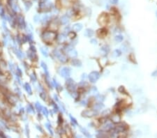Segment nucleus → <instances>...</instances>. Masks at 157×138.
<instances>
[{
    "label": "nucleus",
    "mask_w": 157,
    "mask_h": 138,
    "mask_svg": "<svg viewBox=\"0 0 157 138\" xmlns=\"http://www.w3.org/2000/svg\"><path fill=\"white\" fill-rule=\"evenodd\" d=\"M97 114H98V112L94 110H88L84 111L82 113V116L85 117H92L94 116H96Z\"/></svg>",
    "instance_id": "obj_5"
},
{
    "label": "nucleus",
    "mask_w": 157,
    "mask_h": 138,
    "mask_svg": "<svg viewBox=\"0 0 157 138\" xmlns=\"http://www.w3.org/2000/svg\"><path fill=\"white\" fill-rule=\"evenodd\" d=\"M41 52L43 53V55L44 56H46V57H48V52L46 50H44V49H41Z\"/></svg>",
    "instance_id": "obj_27"
},
{
    "label": "nucleus",
    "mask_w": 157,
    "mask_h": 138,
    "mask_svg": "<svg viewBox=\"0 0 157 138\" xmlns=\"http://www.w3.org/2000/svg\"><path fill=\"white\" fill-rule=\"evenodd\" d=\"M41 66H42V67L43 68V69H44V71L46 72V75H47V76L48 77V75H49V73H48V67H47V66H46V64H44L43 62L41 63Z\"/></svg>",
    "instance_id": "obj_20"
},
{
    "label": "nucleus",
    "mask_w": 157,
    "mask_h": 138,
    "mask_svg": "<svg viewBox=\"0 0 157 138\" xmlns=\"http://www.w3.org/2000/svg\"><path fill=\"white\" fill-rule=\"evenodd\" d=\"M127 129V128L126 126H124L123 124L122 125H119V126H117L115 128V133H123Z\"/></svg>",
    "instance_id": "obj_7"
},
{
    "label": "nucleus",
    "mask_w": 157,
    "mask_h": 138,
    "mask_svg": "<svg viewBox=\"0 0 157 138\" xmlns=\"http://www.w3.org/2000/svg\"><path fill=\"white\" fill-rule=\"evenodd\" d=\"M103 106H104L103 105V104L101 103L96 104L95 106H94V110L96 111L99 110H101V109H102L103 108Z\"/></svg>",
    "instance_id": "obj_18"
},
{
    "label": "nucleus",
    "mask_w": 157,
    "mask_h": 138,
    "mask_svg": "<svg viewBox=\"0 0 157 138\" xmlns=\"http://www.w3.org/2000/svg\"><path fill=\"white\" fill-rule=\"evenodd\" d=\"M42 111H43V114L46 115V117H48V110H47V108H43V109H42Z\"/></svg>",
    "instance_id": "obj_24"
},
{
    "label": "nucleus",
    "mask_w": 157,
    "mask_h": 138,
    "mask_svg": "<svg viewBox=\"0 0 157 138\" xmlns=\"http://www.w3.org/2000/svg\"><path fill=\"white\" fill-rule=\"evenodd\" d=\"M94 31L91 29H87L85 30V32H84V36L87 37H91L94 35Z\"/></svg>",
    "instance_id": "obj_12"
},
{
    "label": "nucleus",
    "mask_w": 157,
    "mask_h": 138,
    "mask_svg": "<svg viewBox=\"0 0 157 138\" xmlns=\"http://www.w3.org/2000/svg\"><path fill=\"white\" fill-rule=\"evenodd\" d=\"M70 119H71L72 123H73V124H75V125H77V121H76V119H75V118L72 117V116H70Z\"/></svg>",
    "instance_id": "obj_26"
},
{
    "label": "nucleus",
    "mask_w": 157,
    "mask_h": 138,
    "mask_svg": "<svg viewBox=\"0 0 157 138\" xmlns=\"http://www.w3.org/2000/svg\"><path fill=\"white\" fill-rule=\"evenodd\" d=\"M36 108H37V110L39 111V112L42 110V109H43V107L41 106V105L39 103H37V104H36Z\"/></svg>",
    "instance_id": "obj_23"
},
{
    "label": "nucleus",
    "mask_w": 157,
    "mask_h": 138,
    "mask_svg": "<svg viewBox=\"0 0 157 138\" xmlns=\"http://www.w3.org/2000/svg\"><path fill=\"white\" fill-rule=\"evenodd\" d=\"M68 54H69V55L71 56V57H76L77 56V51L74 50V49H72V50L69 51V52H68Z\"/></svg>",
    "instance_id": "obj_15"
},
{
    "label": "nucleus",
    "mask_w": 157,
    "mask_h": 138,
    "mask_svg": "<svg viewBox=\"0 0 157 138\" xmlns=\"http://www.w3.org/2000/svg\"><path fill=\"white\" fill-rule=\"evenodd\" d=\"M72 29H73V32H80V31H81V29H82V24H80V23L75 24V25L73 26V28H72Z\"/></svg>",
    "instance_id": "obj_9"
},
{
    "label": "nucleus",
    "mask_w": 157,
    "mask_h": 138,
    "mask_svg": "<svg viewBox=\"0 0 157 138\" xmlns=\"http://www.w3.org/2000/svg\"><path fill=\"white\" fill-rule=\"evenodd\" d=\"M72 64H73L74 66L80 67L82 66V62H80V60L78 59H73V61H72Z\"/></svg>",
    "instance_id": "obj_14"
},
{
    "label": "nucleus",
    "mask_w": 157,
    "mask_h": 138,
    "mask_svg": "<svg viewBox=\"0 0 157 138\" xmlns=\"http://www.w3.org/2000/svg\"><path fill=\"white\" fill-rule=\"evenodd\" d=\"M112 128V123L108 122V123H106V124L103 126V130L104 131H109L111 130Z\"/></svg>",
    "instance_id": "obj_11"
},
{
    "label": "nucleus",
    "mask_w": 157,
    "mask_h": 138,
    "mask_svg": "<svg viewBox=\"0 0 157 138\" xmlns=\"http://www.w3.org/2000/svg\"><path fill=\"white\" fill-rule=\"evenodd\" d=\"M107 33H108L107 29H105L104 28H103V29H101L98 30L97 34H98V36L100 37V38H104V37L107 35Z\"/></svg>",
    "instance_id": "obj_8"
},
{
    "label": "nucleus",
    "mask_w": 157,
    "mask_h": 138,
    "mask_svg": "<svg viewBox=\"0 0 157 138\" xmlns=\"http://www.w3.org/2000/svg\"><path fill=\"white\" fill-rule=\"evenodd\" d=\"M46 128L48 129V131H50V133H51V134H53L52 133V128H51V125L50 124H46Z\"/></svg>",
    "instance_id": "obj_25"
},
{
    "label": "nucleus",
    "mask_w": 157,
    "mask_h": 138,
    "mask_svg": "<svg viewBox=\"0 0 157 138\" xmlns=\"http://www.w3.org/2000/svg\"><path fill=\"white\" fill-rule=\"evenodd\" d=\"M61 75L64 78H68L71 75V71L67 67H64L61 71Z\"/></svg>",
    "instance_id": "obj_6"
},
{
    "label": "nucleus",
    "mask_w": 157,
    "mask_h": 138,
    "mask_svg": "<svg viewBox=\"0 0 157 138\" xmlns=\"http://www.w3.org/2000/svg\"><path fill=\"white\" fill-rule=\"evenodd\" d=\"M25 89H26V90H27V91L30 94H32V89H31V87H30V85H28V84H26L25 85Z\"/></svg>",
    "instance_id": "obj_22"
},
{
    "label": "nucleus",
    "mask_w": 157,
    "mask_h": 138,
    "mask_svg": "<svg viewBox=\"0 0 157 138\" xmlns=\"http://www.w3.org/2000/svg\"><path fill=\"white\" fill-rule=\"evenodd\" d=\"M66 87H67L66 88L68 89L69 91L71 93H73L75 91L76 85H75V83L74 82V81L72 79H68L67 81H66Z\"/></svg>",
    "instance_id": "obj_4"
},
{
    "label": "nucleus",
    "mask_w": 157,
    "mask_h": 138,
    "mask_svg": "<svg viewBox=\"0 0 157 138\" xmlns=\"http://www.w3.org/2000/svg\"><path fill=\"white\" fill-rule=\"evenodd\" d=\"M91 43H92V44H95V45H96V44L97 43V41H96V40H95V39H92V40H91Z\"/></svg>",
    "instance_id": "obj_29"
},
{
    "label": "nucleus",
    "mask_w": 157,
    "mask_h": 138,
    "mask_svg": "<svg viewBox=\"0 0 157 138\" xmlns=\"http://www.w3.org/2000/svg\"><path fill=\"white\" fill-rule=\"evenodd\" d=\"M152 76H157V71H154V73H152Z\"/></svg>",
    "instance_id": "obj_30"
},
{
    "label": "nucleus",
    "mask_w": 157,
    "mask_h": 138,
    "mask_svg": "<svg viewBox=\"0 0 157 138\" xmlns=\"http://www.w3.org/2000/svg\"><path fill=\"white\" fill-rule=\"evenodd\" d=\"M56 38V33L54 32H47L43 33V39L44 41L47 43H51Z\"/></svg>",
    "instance_id": "obj_1"
},
{
    "label": "nucleus",
    "mask_w": 157,
    "mask_h": 138,
    "mask_svg": "<svg viewBox=\"0 0 157 138\" xmlns=\"http://www.w3.org/2000/svg\"><path fill=\"white\" fill-rule=\"evenodd\" d=\"M124 38L123 36H122V35H117L115 37V41L118 42V43H120L123 41Z\"/></svg>",
    "instance_id": "obj_19"
},
{
    "label": "nucleus",
    "mask_w": 157,
    "mask_h": 138,
    "mask_svg": "<svg viewBox=\"0 0 157 138\" xmlns=\"http://www.w3.org/2000/svg\"><path fill=\"white\" fill-rule=\"evenodd\" d=\"M121 55H122V52H121L119 50H115L114 51V52H113V55H114L115 57H119Z\"/></svg>",
    "instance_id": "obj_21"
},
{
    "label": "nucleus",
    "mask_w": 157,
    "mask_h": 138,
    "mask_svg": "<svg viewBox=\"0 0 157 138\" xmlns=\"http://www.w3.org/2000/svg\"><path fill=\"white\" fill-rule=\"evenodd\" d=\"M80 129L82 133L84 134V135H85L86 137H91V135L89 134V132L87 131L86 129L84 128H82V127H80Z\"/></svg>",
    "instance_id": "obj_17"
},
{
    "label": "nucleus",
    "mask_w": 157,
    "mask_h": 138,
    "mask_svg": "<svg viewBox=\"0 0 157 138\" xmlns=\"http://www.w3.org/2000/svg\"><path fill=\"white\" fill-rule=\"evenodd\" d=\"M108 20H109V18H108V14L103 13L101 14L100 16H99V18H98V22L99 25L105 26L106 24H107Z\"/></svg>",
    "instance_id": "obj_3"
},
{
    "label": "nucleus",
    "mask_w": 157,
    "mask_h": 138,
    "mask_svg": "<svg viewBox=\"0 0 157 138\" xmlns=\"http://www.w3.org/2000/svg\"><path fill=\"white\" fill-rule=\"evenodd\" d=\"M119 0H110V2L112 3V4H117V2H118Z\"/></svg>",
    "instance_id": "obj_28"
},
{
    "label": "nucleus",
    "mask_w": 157,
    "mask_h": 138,
    "mask_svg": "<svg viewBox=\"0 0 157 138\" xmlns=\"http://www.w3.org/2000/svg\"><path fill=\"white\" fill-rule=\"evenodd\" d=\"M88 78L91 83H95L100 78V74L97 71H92L89 73Z\"/></svg>",
    "instance_id": "obj_2"
},
{
    "label": "nucleus",
    "mask_w": 157,
    "mask_h": 138,
    "mask_svg": "<svg viewBox=\"0 0 157 138\" xmlns=\"http://www.w3.org/2000/svg\"><path fill=\"white\" fill-rule=\"evenodd\" d=\"M56 55V54H55ZM57 55V57L58 58H59V59L61 61V62H65L66 61V57H65L64 55H62L61 53H59L57 52V54L56 55Z\"/></svg>",
    "instance_id": "obj_13"
},
{
    "label": "nucleus",
    "mask_w": 157,
    "mask_h": 138,
    "mask_svg": "<svg viewBox=\"0 0 157 138\" xmlns=\"http://www.w3.org/2000/svg\"><path fill=\"white\" fill-rule=\"evenodd\" d=\"M68 22H69V18H68V17H67V16H63L62 18H61V22H62L63 25H66Z\"/></svg>",
    "instance_id": "obj_16"
},
{
    "label": "nucleus",
    "mask_w": 157,
    "mask_h": 138,
    "mask_svg": "<svg viewBox=\"0 0 157 138\" xmlns=\"http://www.w3.org/2000/svg\"><path fill=\"white\" fill-rule=\"evenodd\" d=\"M120 120H121L120 116L119 114H114L112 116L111 121L112 122H113V123H115V124L119 123V122L120 121Z\"/></svg>",
    "instance_id": "obj_10"
}]
</instances>
